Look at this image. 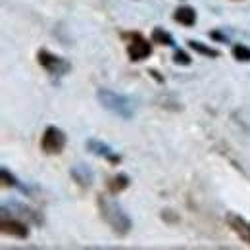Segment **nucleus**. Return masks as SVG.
<instances>
[{
  "mask_svg": "<svg viewBox=\"0 0 250 250\" xmlns=\"http://www.w3.org/2000/svg\"><path fill=\"white\" fill-rule=\"evenodd\" d=\"M96 100L100 102V106L108 112H112L114 116L122 118V120H131L135 116V104L129 96L122 93L110 91V89H98L96 91Z\"/></svg>",
  "mask_w": 250,
  "mask_h": 250,
  "instance_id": "1",
  "label": "nucleus"
},
{
  "mask_svg": "<svg viewBox=\"0 0 250 250\" xmlns=\"http://www.w3.org/2000/svg\"><path fill=\"white\" fill-rule=\"evenodd\" d=\"M98 206H100V216L112 227L114 233H118L120 237H125L131 231L133 221H131V218L127 216V212H124V208L116 200H112V198H100L98 200Z\"/></svg>",
  "mask_w": 250,
  "mask_h": 250,
  "instance_id": "2",
  "label": "nucleus"
},
{
  "mask_svg": "<svg viewBox=\"0 0 250 250\" xmlns=\"http://www.w3.org/2000/svg\"><path fill=\"white\" fill-rule=\"evenodd\" d=\"M65 133H63L60 127L56 125H48L44 129V135H42V141H41V146L46 154H60L65 146Z\"/></svg>",
  "mask_w": 250,
  "mask_h": 250,
  "instance_id": "3",
  "label": "nucleus"
},
{
  "mask_svg": "<svg viewBox=\"0 0 250 250\" xmlns=\"http://www.w3.org/2000/svg\"><path fill=\"white\" fill-rule=\"evenodd\" d=\"M39 63L44 69H48L50 73H65L69 69V63L65 62V60L54 56V54H48L46 50H41L39 52Z\"/></svg>",
  "mask_w": 250,
  "mask_h": 250,
  "instance_id": "4",
  "label": "nucleus"
},
{
  "mask_svg": "<svg viewBox=\"0 0 250 250\" xmlns=\"http://www.w3.org/2000/svg\"><path fill=\"white\" fill-rule=\"evenodd\" d=\"M127 52H129V58L135 60V62L145 60V58H148V54H150V42H148L146 39H143V37H135V39L131 41Z\"/></svg>",
  "mask_w": 250,
  "mask_h": 250,
  "instance_id": "5",
  "label": "nucleus"
},
{
  "mask_svg": "<svg viewBox=\"0 0 250 250\" xmlns=\"http://www.w3.org/2000/svg\"><path fill=\"white\" fill-rule=\"evenodd\" d=\"M71 177L75 179V183L77 185H81V187L89 188L93 185L94 181V171L89 167V166H85V164H77V166H73L71 167Z\"/></svg>",
  "mask_w": 250,
  "mask_h": 250,
  "instance_id": "6",
  "label": "nucleus"
},
{
  "mask_svg": "<svg viewBox=\"0 0 250 250\" xmlns=\"http://www.w3.org/2000/svg\"><path fill=\"white\" fill-rule=\"evenodd\" d=\"M87 148H89V152H93L94 156L106 158V160H112V162H118L120 160V156L114 154V148L110 145H106V143H102L98 139H89L87 141Z\"/></svg>",
  "mask_w": 250,
  "mask_h": 250,
  "instance_id": "7",
  "label": "nucleus"
},
{
  "mask_svg": "<svg viewBox=\"0 0 250 250\" xmlns=\"http://www.w3.org/2000/svg\"><path fill=\"white\" fill-rule=\"evenodd\" d=\"M2 231L4 233H10V235H14V237H18V239H25L27 235H29V231H27V227L23 225V223H20V221H8V219L4 218L2 219Z\"/></svg>",
  "mask_w": 250,
  "mask_h": 250,
  "instance_id": "8",
  "label": "nucleus"
},
{
  "mask_svg": "<svg viewBox=\"0 0 250 250\" xmlns=\"http://www.w3.org/2000/svg\"><path fill=\"white\" fill-rule=\"evenodd\" d=\"M175 20H177L181 25L190 27V25H194V21H196V12H194L192 8H188V6L177 8V10H175Z\"/></svg>",
  "mask_w": 250,
  "mask_h": 250,
  "instance_id": "9",
  "label": "nucleus"
},
{
  "mask_svg": "<svg viewBox=\"0 0 250 250\" xmlns=\"http://www.w3.org/2000/svg\"><path fill=\"white\" fill-rule=\"evenodd\" d=\"M152 41L158 42V44H166V46H175V41H173V37L169 35L167 31H164L162 27H156L154 31H152Z\"/></svg>",
  "mask_w": 250,
  "mask_h": 250,
  "instance_id": "10",
  "label": "nucleus"
},
{
  "mask_svg": "<svg viewBox=\"0 0 250 250\" xmlns=\"http://www.w3.org/2000/svg\"><path fill=\"white\" fill-rule=\"evenodd\" d=\"M188 46H190L194 52H198V54H204V56H212V58H218V56H219L218 50H214V48H210V46L202 44L200 41H188Z\"/></svg>",
  "mask_w": 250,
  "mask_h": 250,
  "instance_id": "11",
  "label": "nucleus"
},
{
  "mask_svg": "<svg viewBox=\"0 0 250 250\" xmlns=\"http://www.w3.org/2000/svg\"><path fill=\"white\" fill-rule=\"evenodd\" d=\"M233 56L239 62H250V48L245 44H235L233 46Z\"/></svg>",
  "mask_w": 250,
  "mask_h": 250,
  "instance_id": "12",
  "label": "nucleus"
},
{
  "mask_svg": "<svg viewBox=\"0 0 250 250\" xmlns=\"http://www.w3.org/2000/svg\"><path fill=\"white\" fill-rule=\"evenodd\" d=\"M2 179H4V185H10V187H18V188H21V190H25V187H21V185L18 183V179H16L6 167H2Z\"/></svg>",
  "mask_w": 250,
  "mask_h": 250,
  "instance_id": "13",
  "label": "nucleus"
},
{
  "mask_svg": "<svg viewBox=\"0 0 250 250\" xmlns=\"http://www.w3.org/2000/svg\"><path fill=\"white\" fill-rule=\"evenodd\" d=\"M175 63H181V65H188V63H190V58H188L187 54L183 52V50H177V52H175Z\"/></svg>",
  "mask_w": 250,
  "mask_h": 250,
  "instance_id": "14",
  "label": "nucleus"
},
{
  "mask_svg": "<svg viewBox=\"0 0 250 250\" xmlns=\"http://www.w3.org/2000/svg\"><path fill=\"white\" fill-rule=\"evenodd\" d=\"M114 181H116V185H114V190H116V188H118V190H122L124 187H127V185H129V181H127V175H118Z\"/></svg>",
  "mask_w": 250,
  "mask_h": 250,
  "instance_id": "15",
  "label": "nucleus"
}]
</instances>
